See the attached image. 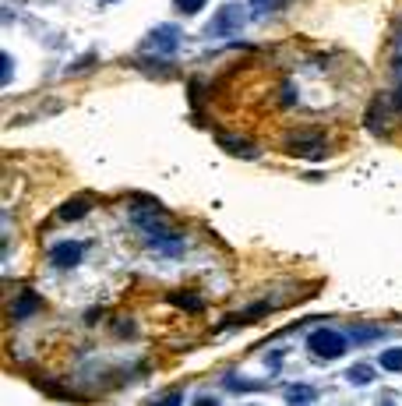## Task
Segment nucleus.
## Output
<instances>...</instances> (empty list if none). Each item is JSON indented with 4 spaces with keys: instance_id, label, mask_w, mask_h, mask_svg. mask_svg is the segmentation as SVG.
<instances>
[{
    "instance_id": "f257e3e1",
    "label": "nucleus",
    "mask_w": 402,
    "mask_h": 406,
    "mask_svg": "<svg viewBox=\"0 0 402 406\" xmlns=\"http://www.w3.org/2000/svg\"><path fill=\"white\" fill-rule=\"evenodd\" d=\"M346 350V339L335 332V329H318L311 332V353L321 357V360H332V357H342Z\"/></svg>"
},
{
    "instance_id": "f03ea898",
    "label": "nucleus",
    "mask_w": 402,
    "mask_h": 406,
    "mask_svg": "<svg viewBox=\"0 0 402 406\" xmlns=\"http://www.w3.org/2000/svg\"><path fill=\"white\" fill-rule=\"evenodd\" d=\"M53 262H57L60 269H74V265L82 262V244H74V241H71V244H57V248H53Z\"/></svg>"
},
{
    "instance_id": "7ed1b4c3",
    "label": "nucleus",
    "mask_w": 402,
    "mask_h": 406,
    "mask_svg": "<svg viewBox=\"0 0 402 406\" xmlns=\"http://www.w3.org/2000/svg\"><path fill=\"white\" fill-rule=\"evenodd\" d=\"M89 209H92V198L78 194V198H71V201H67V205H60V220H67V223H71V220H82Z\"/></svg>"
},
{
    "instance_id": "20e7f679",
    "label": "nucleus",
    "mask_w": 402,
    "mask_h": 406,
    "mask_svg": "<svg viewBox=\"0 0 402 406\" xmlns=\"http://www.w3.org/2000/svg\"><path fill=\"white\" fill-rule=\"evenodd\" d=\"M240 22H244V18H240V8H223V11H219V22L212 25V32H233Z\"/></svg>"
},
{
    "instance_id": "39448f33",
    "label": "nucleus",
    "mask_w": 402,
    "mask_h": 406,
    "mask_svg": "<svg viewBox=\"0 0 402 406\" xmlns=\"http://www.w3.org/2000/svg\"><path fill=\"white\" fill-rule=\"evenodd\" d=\"M219 145H223V148H230V152H233V156H240V159L254 156V145H247V141H240V138H233V134H223V138H219Z\"/></svg>"
},
{
    "instance_id": "423d86ee",
    "label": "nucleus",
    "mask_w": 402,
    "mask_h": 406,
    "mask_svg": "<svg viewBox=\"0 0 402 406\" xmlns=\"http://www.w3.org/2000/svg\"><path fill=\"white\" fill-rule=\"evenodd\" d=\"M36 307H39L36 293H22L18 304H11V318H22V315H29V311H36Z\"/></svg>"
},
{
    "instance_id": "0eeeda50",
    "label": "nucleus",
    "mask_w": 402,
    "mask_h": 406,
    "mask_svg": "<svg viewBox=\"0 0 402 406\" xmlns=\"http://www.w3.org/2000/svg\"><path fill=\"white\" fill-rule=\"evenodd\" d=\"M169 304H176L183 311H201V300L194 293H169Z\"/></svg>"
},
{
    "instance_id": "6e6552de",
    "label": "nucleus",
    "mask_w": 402,
    "mask_h": 406,
    "mask_svg": "<svg viewBox=\"0 0 402 406\" xmlns=\"http://www.w3.org/2000/svg\"><path fill=\"white\" fill-rule=\"evenodd\" d=\"M381 367H388V371H402V350H388V353L381 357Z\"/></svg>"
},
{
    "instance_id": "1a4fd4ad",
    "label": "nucleus",
    "mask_w": 402,
    "mask_h": 406,
    "mask_svg": "<svg viewBox=\"0 0 402 406\" xmlns=\"http://www.w3.org/2000/svg\"><path fill=\"white\" fill-rule=\"evenodd\" d=\"M176 4V11H183V15H197L201 8H205V0H173Z\"/></svg>"
},
{
    "instance_id": "9d476101",
    "label": "nucleus",
    "mask_w": 402,
    "mask_h": 406,
    "mask_svg": "<svg viewBox=\"0 0 402 406\" xmlns=\"http://www.w3.org/2000/svg\"><path fill=\"white\" fill-rule=\"evenodd\" d=\"M349 378H353V381H370V378H374V371H370L367 364H360V367H353V371H349Z\"/></svg>"
},
{
    "instance_id": "9b49d317",
    "label": "nucleus",
    "mask_w": 402,
    "mask_h": 406,
    "mask_svg": "<svg viewBox=\"0 0 402 406\" xmlns=\"http://www.w3.org/2000/svg\"><path fill=\"white\" fill-rule=\"evenodd\" d=\"M290 399H297V402L300 399H314V388H307V385L304 388H290Z\"/></svg>"
}]
</instances>
